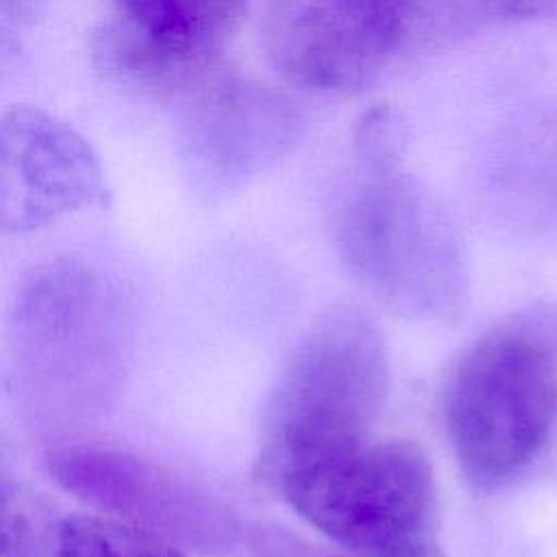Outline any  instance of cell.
Masks as SVG:
<instances>
[{
	"instance_id": "obj_16",
	"label": "cell",
	"mask_w": 557,
	"mask_h": 557,
	"mask_svg": "<svg viewBox=\"0 0 557 557\" xmlns=\"http://www.w3.org/2000/svg\"><path fill=\"white\" fill-rule=\"evenodd\" d=\"M479 24H520L544 17L557 9V0H463Z\"/></svg>"
},
{
	"instance_id": "obj_13",
	"label": "cell",
	"mask_w": 557,
	"mask_h": 557,
	"mask_svg": "<svg viewBox=\"0 0 557 557\" xmlns=\"http://www.w3.org/2000/svg\"><path fill=\"white\" fill-rule=\"evenodd\" d=\"M63 520L37 494L4 481L2 557H57Z\"/></svg>"
},
{
	"instance_id": "obj_14",
	"label": "cell",
	"mask_w": 557,
	"mask_h": 557,
	"mask_svg": "<svg viewBox=\"0 0 557 557\" xmlns=\"http://www.w3.org/2000/svg\"><path fill=\"white\" fill-rule=\"evenodd\" d=\"M400 135L387 104L368 107L352 126V152L357 163H383L398 157Z\"/></svg>"
},
{
	"instance_id": "obj_12",
	"label": "cell",
	"mask_w": 557,
	"mask_h": 557,
	"mask_svg": "<svg viewBox=\"0 0 557 557\" xmlns=\"http://www.w3.org/2000/svg\"><path fill=\"white\" fill-rule=\"evenodd\" d=\"M381 20L403 41L407 54L437 48L474 26L463 0H355Z\"/></svg>"
},
{
	"instance_id": "obj_9",
	"label": "cell",
	"mask_w": 557,
	"mask_h": 557,
	"mask_svg": "<svg viewBox=\"0 0 557 557\" xmlns=\"http://www.w3.org/2000/svg\"><path fill=\"white\" fill-rule=\"evenodd\" d=\"M268 50L292 81L355 91L405 54L396 33L355 0H274Z\"/></svg>"
},
{
	"instance_id": "obj_6",
	"label": "cell",
	"mask_w": 557,
	"mask_h": 557,
	"mask_svg": "<svg viewBox=\"0 0 557 557\" xmlns=\"http://www.w3.org/2000/svg\"><path fill=\"white\" fill-rule=\"evenodd\" d=\"M46 466L50 476L83 503L181 548L215 555L237 540V518L215 494L135 453L67 444L50 450Z\"/></svg>"
},
{
	"instance_id": "obj_11",
	"label": "cell",
	"mask_w": 557,
	"mask_h": 557,
	"mask_svg": "<svg viewBox=\"0 0 557 557\" xmlns=\"http://www.w3.org/2000/svg\"><path fill=\"white\" fill-rule=\"evenodd\" d=\"M57 557H187L185 550L139 527L102 516L63 520Z\"/></svg>"
},
{
	"instance_id": "obj_3",
	"label": "cell",
	"mask_w": 557,
	"mask_h": 557,
	"mask_svg": "<svg viewBox=\"0 0 557 557\" xmlns=\"http://www.w3.org/2000/svg\"><path fill=\"white\" fill-rule=\"evenodd\" d=\"M268 481L355 557H442L433 468L416 442L368 440L292 461Z\"/></svg>"
},
{
	"instance_id": "obj_1",
	"label": "cell",
	"mask_w": 557,
	"mask_h": 557,
	"mask_svg": "<svg viewBox=\"0 0 557 557\" xmlns=\"http://www.w3.org/2000/svg\"><path fill=\"white\" fill-rule=\"evenodd\" d=\"M444 422L472 487L529 474L557 437V305L520 307L472 342L446 383Z\"/></svg>"
},
{
	"instance_id": "obj_4",
	"label": "cell",
	"mask_w": 557,
	"mask_h": 557,
	"mask_svg": "<svg viewBox=\"0 0 557 557\" xmlns=\"http://www.w3.org/2000/svg\"><path fill=\"white\" fill-rule=\"evenodd\" d=\"M337 246L352 276L396 315L444 320L463 302L453 224L400 159L359 163L339 205Z\"/></svg>"
},
{
	"instance_id": "obj_17",
	"label": "cell",
	"mask_w": 557,
	"mask_h": 557,
	"mask_svg": "<svg viewBox=\"0 0 557 557\" xmlns=\"http://www.w3.org/2000/svg\"><path fill=\"white\" fill-rule=\"evenodd\" d=\"M48 0H0V17H2V33L4 39L11 33H22L24 28L33 26L35 20L46 9Z\"/></svg>"
},
{
	"instance_id": "obj_15",
	"label": "cell",
	"mask_w": 557,
	"mask_h": 557,
	"mask_svg": "<svg viewBox=\"0 0 557 557\" xmlns=\"http://www.w3.org/2000/svg\"><path fill=\"white\" fill-rule=\"evenodd\" d=\"M250 557H355L344 548L318 544L276 524H259L248 535Z\"/></svg>"
},
{
	"instance_id": "obj_2",
	"label": "cell",
	"mask_w": 557,
	"mask_h": 557,
	"mask_svg": "<svg viewBox=\"0 0 557 557\" xmlns=\"http://www.w3.org/2000/svg\"><path fill=\"white\" fill-rule=\"evenodd\" d=\"M13 361L35 407L54 418L104 411L131 359V311L122 292L78 261L39 265L15 302Z\"/></svg>"
},
{
	"instance_id": "obj_5",
	"label": "cell",
	"mask_w": 557,
	"mask_h": 557,
	"mask_svg": "<svg viewBox=\"0 0 557 557\" xmlns=\"http://www.w3.org/2000/svg\"><path fill=\"white\" fill-rule=\"evenodd\" d=\"M389 392V357L379 326L357 309H335L298 342L272 392L259 468L283 466L368 442Z\"/></svg>"
},
{
	"instance_id": "obj_10",
	"label": "cell",
	"mask_w": 557,
	"mask_h": 557,
	"mask_svg": "<svg viewBox=\"0 0 557 557\" xmlns=\"http://www.w3.org/2000/svg\"><path fill=\"white\" fill-rule=\"evenodd\" d=\"M115 17L159 50L185 61H215L250 0H111Z\"/></svg>"
},
{
	"instance_id": "obj_7",
	"label": "cell",
	"mask_w": 557,
	"mask_h": 557,
	"mask_svg": "<svg viewBox=\"0 0 557 557\" xmlns=\"http://www.w3.org/2000/svg\"><path fill=\"white\" fill-rule=\"evenodd\" d=\"M174 100L183 152L215 183H239L268 170L300 137L302 117L285 94L220 63Z\"/></svg>"
},
{
	"instance_id": "obj_8",
	"label": "cell",
	"mask_w": 557,
	"mask_h": 557,
	"mask_svg": "<svg viewBox=\"0 0 557 557\" xmlns=\"http://www.w3.org/2000/svg\"><path fill=\"white\" fill-rule=\"evenodd\" d=\"M109 198L89 141L63 120L13 107L0 122V220L7 233L39 228Z\"/></svg>"
}]
</instances>
